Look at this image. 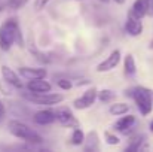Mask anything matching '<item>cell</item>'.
Returning <instances> with one entry per match:
<instances>
[{
    "label": "cell",
    "mask_w": 153,
    "mask_h": 152,
    "mask_svg": "<svg viewBox=\"0 0 153 152\" xmlns=\"http://www.w3.org/2000/svg\"><path fill=\"white\" fill-rule=\"evenodd\" d=\"M13 43H18V46H22V34L19 24L15 18H7L0 25V49L7 52L12 48Z\"/></svg>",
    "instance_id": "1"
},
{
    "label": "cell",
    "mask_w": 153,
    "mask_h": 152,
    "mask_svg": "<svg viewBox=\"0 0 153 152\" xmlns=\"http://www.w3.org/2000/svg\"><path fill=\"white\" fill-rule=\"evenodd\" d=\"M7 128H9L10 134L15 136L16 139L25 140V142L33 143V145H39V143L43 142V139H42L40 134H37L33 128H30L27 124H24V122H21V121H16V119L9 121Z\"/></svg>",
    "instance_id": "2"
},
{
    "label": "cell",
    "mask_w": 153,
    "mask_h": 152,
    "mask_svg": "<svg viewBox=\"0 0 153 152\" xmlns=\"http://www.w3.org/2000/svg\"><path fill=\"white\" fill-rule=\"evenodd\" d=\"M132 97L137 103V107L143 116H147L153 110V91L144 88V87H137L132 91Z\"/></svg>",
    "instance_id": "3"
},
{
    "label": "cell",
    "mask_w": 153,
    "mask_h": 152,
    "mask_svg": "<svg viewBox=\"0 0 153 152\" xmlns=\"http://www.w3.org/2000/svg\"><path fill=\"white\" fill-rule=\"evenodd\" d=\"M24 97L27 100L37 103V104H46V106H53V104H59L64 100V96L61 94H51L49 93H33V94H24Z\"/></svg>",
    "instance_id": "4"
},
{
    "label": "cell",
    "mask_w": 153,
    "mask_h": 152,
    "mask_svg": "<svg viewBox=\"0 0 153 152\" xmlns=\"http://www.w3.org/2000/svg\"><path fill=\"white\" fill-rule=\"evenodd\" d=\"M55 119L61 124V125H64V127H68V128H76V127H79V121L74 118V115H73V112L68 109V107H58L56 110H55Z\"/></svg>",
    "instance_id": "5"
},
{
    "label": "cell",
    "mask_w": 153,
    "mask_h": 152,
    "mask_svg": "<svg viewBox=\"0 0 153 152\" xmlns=\"http://www.w3.org/2000/svg\"><path fill=\"white\" fill-rule=\"evenodd\" d=\"M97 90L95 88H89L88 91H85L79 99H76V100L73 101V106H74V109H88V107H91L95 100H97Z\"/></svg>",
    "instance_id": "6"
},
{
    "label": "cell",
    "mask_w": 153,
    "mask_h": 152,
    "mask_svg": "<svg viewBox=\"0 0 153 152\" xmlns=\"http://www.w3.org/2000/svg\"><path fill=\"white\" fill-rule=\"evenodd\" d=\"M120 63V51L119 49H114L110 52V55L101 61L98 66H97V72H110V70H113V69H116V66Z\"/></svg>",
    "instance_id": "7"
},
{
    "label": "cell",
    "mask_w": 153,
    "mask_h": 152,
    "mask_svg": "<svg viewBox=\"0 0 153 152\" xmlns=\"http://www.w3.org/2000/svg\"><path fill=\"white\" fill-rule=\"evenodd\" d=\"M1 78H3V81H4L6 84H9L10 87H13V88H16V90H21V88H22V82H21L19 75H18L15 70H12L10 67L1 66Z\"/></svg>",
    "instance_id": "8"
},
{
    "label": "cell",
    "mask_w": 153,
    "mask_h": 152,
    "mask_svg": "<svg viewBox=\"0 0 153 152\" xmlns=\"http://www.w3.org/2000/svg\"><path fill=\"white\" fill-rule=\"evenodd\" d=\"M19 76L27 79V81H31V79H45L46 76V69H40V67H19L18 70Z\"/></svg>",
    "instance_id": "9"
},
{
    "label": "cell",
    "mask_w": 153,
    "mask_h": 152,
    "mask_svg": "<svg viewBox=\"0 0 153 152\" xmlns=\"http://www.w3.org/2000/svg\"><path fill=\"white\" fill-rule=\"evenodd\" d=\"M125 30L131 36H140L143 33V24L138 18H135L132 13H129V16L126 18V22H125Z\"/></svg>",
    "instance_id": "10"
},
{
    "label": "cell",
    "mask_w": 153,
    "mask_h": 152,
    "mask_svg": "<svg viewBox=\"0 0 153 152\" xmlns=\"http://www.w3.org/2000/svg\"><path fill=\"white\" fill-rule=\"evenodd\" d=\"M34 122L39 124V125H48V124H52L55 119V112L51 110V109H43V110H39L34 113L33 116Z\"/></svg>",
    "instance_id": "11"
},
{
    "label": "cell",
    "mask_w": 153,
    "mask_h": 152,
    "mask_svg": "<svg viewBox=\"0 0 153 152\" xmlns=\"http://www.w3.org/2000/svg\"><path fill=\"white\" fill-rule=\"evenodd\" d=\"M27 88H28L30 93H37L39 94V93H49L52 87L48 81H43V78H42V79H31V81H28Z\"/></svg>",
    "instance_id": "12"
},
{
    "label": "cell",
    "mask_w": 153,
    "mask_h": 152,
    "mask_svg": "<svg viewBox=\"0 0 153 152\" xmlns=\"http://www.w3.org/2000/svg\"><path fill=\"white\" fill-rule=\"evenodd\" d=\"M135 124V116L134 115H128V116H122L119 121H116L114 128L122 131V133H128V130Z\"/></svg>",
    "instance_id": "13"
},
{
    "label": "cell",
    "mask_w": 153,
    "mask_h": 152,
    "mask_svg": "<svg viewBox=\"0 0 153 152\" xmlns=\"http://www.w3.org/2000/svg\"><path fill=\"white\" fill-rule=\"evenodd\" d=\"M85 151H98L100 145H98V134L97 131H91L88 134V137H85Z\"/></svg>",
    "instance_id": "14"
},
{
    "label": "cell",
    "mask_w": 153,
    "mask_h": 152,
    "mask_svg": "<svg viewBox=\"0 0 153 152\" xmlns=\"http://www.w3.org/2000/svg\"><path fill=\"white\" fill-rule=\"evenodd\" d=\"M131 13H132L135 18L141 19V18L147 13V9H146V0H135L134 4H132Z\"/></svg>",
    "instance_id": "15"
},
{
    "label": "cell",
    "mask_w": 153,
    "mask_h": 152,
    "mask_svg": "<svg viewBox=\"0 0 153 152\" xmlns=\"http://www.w3.org/2000/svg\"><path fill=\"white\" fill-rule=\"evenodd\" d=\"M123 69H125V75L128 76H134L137 73V66H135V60L131 54H128L123 58Z\"/></svg>",
    "instance_id": "16"
},
{
    "label": "cell",
    "mask_w": 153,
    "mask_h": 152,
    "mask_svg": "<svg viewBox=\"0 0 153 152\" xmlns=\"http://www.w3.org/2000/svg\"><path fill=\"white\" fill-rule=\"evenodd\" d=\"M128 110H129V106H128L126 103H114V104H111L110 109H108V112H110L111 115H116V116L126 115Z\"/></svg>",
    "instance_id": "17"
},
{
    "label": "cell",
    "mask_w": 153,
    "mask_h": 152,
    "mask_svg": "<svg viewBox=\"0 0 153 152\" xmlns=\"http://www.w3.org/2000/svg\"><path fill=\"white\" fill-rule=\"evenodd\" d=\"M146 140V136H137L131 140V145L126 146V151H141V149H146V146H141V143Z\"/></svg>",
    "instance_id": "18"
},
{
    "label": "cell",
    "mask_w": 153,
    "mask_h": 152,
    "mask_svg": "<svg viewBox=\"0 0 153 152\" xmlns=\"http://www.w3.org/2000/svg\"><path fill=\"white\" fill-rule=\"evenodd\" d=\"M114 97H116V94L111 90H101L97 93V99L101 103H110V101L114 100Z\"/></svg>",
    "instance_id": "19"
},
{
    "label": "cell",
    "mask_w": 153,
    "mask_h": 152,
    "mask_svg": "<svg viewBox=\"0 0 153 152\" xmlns=\"http://www.w3.org/2000/svg\"><path fill=\"white\" fill-rule=\"evenodd\" d=\"M83 142H85V133L80 128L76 127V130L71 134V143L76 145V146H80V145H83Z\"/></svg>",
    "instance_id": "20"
},
{
    "label": "cell",
    "mask_w": 153,
    "mask_h": 152,
    "mask_svg": "<svg viewBox=\"0 0 153 152\" xmlns=\"http://www.w3.org/2000/svg\"><path fill=\"white\" fill-rule=\"evenodd\" d=\"M27 1H28V0H7L6 4H7L10 9H19V7H22Z\"/></svg>",
    "instance_id": "21"
},
{
    "label": "cell",
    "mask_w": 153,
    "mask_h": 152,
    "mask_svg": "<svg viewBox=\"0 0 153 152\" xmlns=\"http://www.w3.org/2000/svg\"><path fill=\"white\" fill-rule=\"evenodd\" d=\"M56 84H58V87H59L61 90H70V88L73 87L71 81H68V79H58Z\"/></svg>",
    "instance_id": "22"
},
{
    "label": "cell",
    "mask_w": 153,
    "mask_h": 152,
    "mask_svg": "<svg viewBox=\"0 0 153 152\" xmlns=\"http://www.w3.org/2000/svg\"><path fill=\"white\" fill-rule=\"evenodd\" d=\"M105 142H107L108 145H117V143H119L120 140H119V137H117V136L107 133V134H105Z\"/></svg>",
    "instance_id": "23"
},
{
    "label": "cell",
    "mask_w": 153,
    "mask_h": 152,
    "mask_svg": "<svg viewBox=\"0 0 153 152\" xmlns=\"http://www.w3.org/2000/svg\"><path fill=\"white\" fill-rule=\"evenodd\" d=\"M49 1H51V0H34V9H36V10L45 9V6H46Z\"/></svg>",
    "instance_id": "24"
},
{
    "label": "cell",
    "mask_w": 153,
    "mask_h": 152,
    "mask_svg": "<svg viewBox=\"0 0 153 152\" xmlns=\"http://www.w3.org/2000/svg\"><path fill=\"white\" fill-rule=\"evenodd\" d=\"M146 9H147V13L149 16H153V0H146Z\"/></svg>",
    "instance_id": "25"
},
{
    "label": "cell",
    "mask_w": 153,
    "mask_h": 152,
    "mask_svg": "<svg viewBox=\"0 0 153 152\" xmlns=\"http://www.w3.org/2000/svg\"><path fill=\"white\" fill-rule=\"evenodd\" d=\"M4 116H6V107H4V103L0 100V124L3 122Z\"/></svg>",
    "instance_id": "26"
},
{
    "label": "cell",
    "mask_w": 153,
    "mask_h": 152,
    "mask_svg": "<svg viewBox=\"0 0 153 152\" xmlns=\"http://www.w3.org/2000/svg\"><path fill=\"white\" fill-rule=\"evenodd\" d=\"M116 3H119V4H122V3H125V0H114Z\"/></svg>",
    "instance_id": "27"
},
{
    "label": "cell",
    "mask_w": 153,
    "mask_h": 152,
    "mask_svg": "<svg viewBox=\"0 0 153 152\" xmlns=\"http://www.w3.org/2000/svg\"><path fill=\"white\" fill-rule=\"evenodd\" d=\"M100 1H102V3H108L110 0H100Z\"/></svg>",
    "instance_id": "28"
},
{
    "label": "cell",
    "mask_w": 153,
    "mask_h": 152,
    "mask_svg": "<svg viewBox=\"0 0 153 152\" xmlns=\"http://www.w3.org/2000/svg\"><path fill=\"white\" fill-rule=\"evenodd\" d=\"M150 130H152V131H153V121H152V122H150Z\"/></svg>",
    "instance_id": "29"
},
{
    "label": "cell",
    "mask_w": 153,
    "mask_h": 152,
    "mask_svg": "<svg viewBox=\"0 0 153 152\" xmlns=\"http://www.w3.org/2000/svg\"><path fill=\"white\" fill-rule=\"evenodd\" d=\"M150 48H152V49H153V40H152V42H150Z\"/></svg>",
    "instance_id": "30"
}]
</instances>
